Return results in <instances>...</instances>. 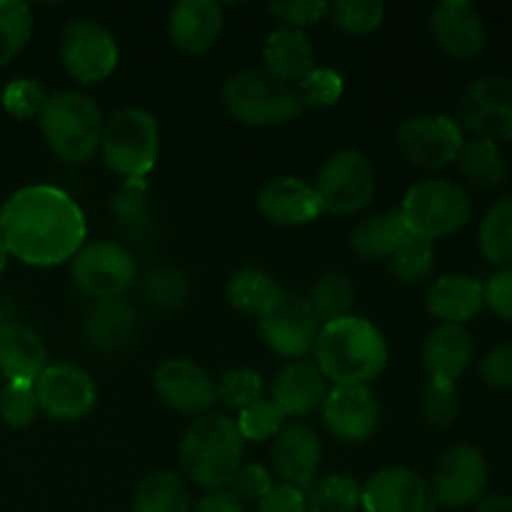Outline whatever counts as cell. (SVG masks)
Instances as JSON below:
<instances>
[{"instance_id":"obj_1","label":"cell","mask_w":512,"mask_h":512,"mask_svg":"<svg viewBox=\"0 0 512 512\" xmlns=\"http://www.w3.org/2000/svg\"><path fill=\"white\" fill-rule=\"evenodd\" d=\"M88 225L80 205L53 185H28L0 208V238L8 255L33 268L70 263L85 245Z\"/></svg>"},{"instance_id":"obj_2","label":"cell","mask_w":512,"mask_h":512,"mask_svg":"<svg viewBox=\"0 0 512 512\" xmlns=\"http://www.w3.org/2000/svg\"><path fill=\"white\" fill-rule=\"evenodd\" d=\"M313 350L315 365L333 385H370L390 360L385 335L360 315L320 325Z\"/></svg>"},{"instance_id":"obj_3","label":"cell","mask_w":512,"mask_h":512,"mask_svg":"<svg viewBox=\"0 0 512 512\" xmlns=\"http://www.w3.org/2000/svg\"><path fill=\"white\" fill-rule=\"evenodd\" d=\"M245 440L233 418L205 413L185 430L180 443V468L185 478L205 490H228L243 465Z\"/></svg>"},{"instance_id":"obj_4","label":"cell","mask_w":512,"mask_h":512,"mask_svg":"<svg viewBox=\"0 0 512 512\" xmlns=\"http://www.w3.org/2000/svg\"><path fill=\"white\" fill-rule=\"evenodd\" d=\"M50 153L68 165H85L100 150L105 118L98 103L78 90H55L38 115Z\"/></svg>"},{"instance_id":"obj_5","label":"cell","mask_w":512,"mask_h":512,"mask_svg":"<svg viewBox=\"0 0 512 512\" xmlns=\"http://www.w3.org/2000/svg\"><path fill=\"white\" fill-rule=\"evenodd\" d=\"M223 108L235 123L248 128L288 125L303 110L295 90L263 68H245L230 75L223 85Z\"/></svg>"},{"instance_id":"obj_6","label":"cell","mask_w":512,"mask_h":512,"mask_svg":"<svg viewBox=\"0 0 512 512\" xmlns=\"http://www.w3.org/2000/svg\"><path fill=\"white\" fill-rule=\"evenodd\" d=\"M98 153L120 178H148L160 155V128L155 115L135 105L115 110L105 120Z\"/></svg>"},{"instance_id":"obj_7","label":"cell","mask_w":512,"mask_h":512,"mask_svg":"<svg viewBox=\"0 0 512 512\" xmlns=\"http://www.w3.org/2000/svg\"><path fill=\"white\" fill-rule=\"evenodd\" d=\"M398 210L408 235L435 243L463 230L473 213V205L468 193L453 180L430 178L415 183L405 193Z\"/></svg>"},{"instance_id":"obj_8","label":"cell","mask_w":512,"mask_h":512,"mask_svg":"<svg viewBox=\"0 0 512 512\" xmlns=\"http://www.w3.org/2000/svg\"><path fill=\"white\" fill-rule=\"evenodd\" d=\"M320 210L328 215H355L375 198V168L355 148L335 150L320 165L313 185Z\"/></svg>"},{"instance_id":"obj_9","label":"cell","mask_w":512,"mask_h":512,"mask_svg":"<svg viewBox=\"0 0 512 512\" xmlns=\"http://www.w3.org/2000/svg\"><path fill=\"white\" fill-rule=\"evenodd\" d=\"M60 60L70 78L78 83H100L118 68V40L98 20L73 18L60 33Z\"/></svg>"},{"instance_id":"obj_10","label":"cell","mask_w":512,"mask_h":512,"mask_svg":"<svg viewBox=\"0 0 512 512\" xmlns=\"http://www.w3.org/2000/svg\"><path fill=\"white\" fill-rule=\"evenodd\" d=\"M400 158L418 170H443L458 160L465 133L450 115H413L395 130Z\"/></svg>"},{"instance_id":"obj_11","label":"cell","mask_w":512,"mask_h":512,"mask_svg":"<svg viewBox=\"0 0 512 512\" xmlns=\"http://www.w3.org/2000/svg\"><path fill=\"white\" fill-rule=\"evenodd\" d=\"M455 123L463 133L485 140H512V78L490 75L460 93Z\"/></svg>"},{"instance_id":"obj_12","label":"cell","mask_w":512,"mask_h":512,"mask_svg":"<svg viewBox=\"0 0 512 512\" xmlns=\"http://www.w3.org/2000/svg\"><path fill=\"white\" fill-rule=\"evenodd\" d=\"M70 275L78 290L93 300L123 298L135 280V258L123 243L95 240L75 253L70 260Z\"/></svg>"},{"instance_id":"obj_13","label":"cell","mask_w":512,"mask_h":512,"mask_svg":"<svg viewBox=\"0 0 512 512\" xmlns=\"http://www.w3.org/2000/svg\"><path fill=\"white\" fill-rule=\"evenodd\" d=\"M258 330L263 343L275 355L295 363V360H303L305 355L313 353L320 323L310 308L308 298L283 290L258 318Z\"/></svg>"},{"instance_id":"obj_14","label":"cell","mask_w":512,"mask_h":512,"mask_svg":"<svg viewBox=\"0 0 512 512\" xmlns=\"http://www.w3.org/2000/svg\"><path fill=\"white\" fill-rule=\"evenodd\" d=\"M33 385L40 410L60 423L83 420L98 400L95 380L73 363H48Z\"/></svg>"},{"instance_id":"obj_15","label":"cell","mask_w":512,"mask_h":512,"mask_svg":"<svg viewBox=\"0 0 512 512\" xmlns=\"http://www.w3.org/2000/svg\"><path fill=\"white\" fill-rule=\"evenodd\" d=\"M430 485L438 505L445 508L475 505L488 488V460L475 445H453L440 455Z\"/></svg>"},{"instance_id":"obj_16","label":"cell","mask_w":512,"mask_h":512,"mask_svg":"<svg viewBox=\"0 0 512 512\" xmlns=\"http://www.w3.org/2000/svg\"><path fill=\"white\" fill-rule=\"evenodd\" d=\"M153 388L170 410L183 415H205L218 403L215 380L203 365L188 358H168L155 368Z\"/></svg>"},{"instance_id":"obj_17","label":"cell","mask_w":512,"mask_h":512,"mask_svg":"<svg viewBox=\"0 0 512 512\" xmlns=\"http://www.w3.org/2000/svg\"><path fill=\"white\" fill-rule=\"evenodd\" d=\"M368 512H438V498L425 475L413 468H383L363 485Z\"/></svg>"},{"instance_id":"obj_18","label":"cell","mask_w":512,"mask_h":512,"mask_svg":"<svg viewBox=\"0 0 512 512\" xmlns=\"http://www.w3.org/2000/svg\"><path fill=\"white\" fill-rule=\"evenodd\" d=\"M320 413L330 433L348 445L365 443L380 423V405L370 385H333Z\"/></svg>"},{"instance_id":"obj_19","label":"cell","mask_w":512,"mask_h":512,"mask_svg":"<svg viewBox=\"0 0 512 512\" xmlns=\"http://www.w3.org/2000/svg\"><path fill=\"white\" fill-rule=\"evenodd\" d=\"M270 455H273L275 473L285 485H293V488L308 493L318 483L323 443H320L318 433L303 420L283 425V430L275 435Z\"/></svg>"},{"instance_id":"obj_20","label":"cell","mask_w":512,"mask_h":512,"mask_svg":"<svg viewBox=\"0 0 512 512\" xmlns=\"http://www.w3.org/2000/svg\"><path fill=\"white\" fill-rule=\"evenodd\" d=\"M430 33L450 58L470 60L488 43L483 18L468 0H445L430 13Z\"/></svg>"},{"instance_id":"obj_21","label":"cell","mask_w":512,"mask_h":512,"mask_svg":"<svg viewBox=\"0 0 512 512\" xmlns=\"http://www.w3.org/2000/svg\"><path fill=\"white\" fill-rule=\"evenodd\" d=\"M223 28L225 10L215 0H180L170 8L168 38L185 55H203L213 50Z\"/></svg>"},{"instance_id":"obj_22","label":"cell","mask_w":512,"mask_h":512,"mask_svg":"<svg viewBox=\"0 0 512 512\" xmlns=\"http://www.w3.org/2000/svg\"><path fill=\"white\" fill-rule=\"evenodd\" d=\"M475 355L473 335L465 325H443L433 328L420 348L425 373L430 375V383L455 385L468 370L470 360Z\"/></svg>"},{"instance_id":"obj_23","label":"cell","mask_w":512,"mask_h":512,"mask_svg":"<svg viewBox=\"0 0 512 512\" xmlns=\"http://www.w3.org/2000/svg\"><path fill=\"white\" fill-rule=\"evenodd\" d=\"M83 335L100 353H120L138 335V310L123 298L93 300L83 313Z\"/></svg>"},{"instance_id":"obj_24","label":"cell","mask_w":512,"mask_h":512,"mask_svg":"<svg viewBox=\"0 0 512 512\" xmlns=\"http://www.w3.org/2000/svg\"><path fill=\"white\" fill-rule=\"evenodd\" d=\"M258 210L268 223L283 228H300L320 218V203L313 185L300 178H275L260 190Z\"/></svg>"},{"instance_id":"obj_25","label":"cell","mask_w":512,"mask_h":512,"mask_svg":"<svg viewBox=\"0 0 512 512\" xmlns=\"http://www.w3.org/2000/svg\"><path fill=\"white\" fill-rule=\"evenodd\" d=\"M328 395V380L315 363L295 360L288 363L273 380V400L285 418H308L323 408Z\"/></svg>"},{"instance_id":"obj_26","label":"cell","mask_w":512,"mask_h":512,"mask_svg":"<svg viewBox=\"0 0 512 512\" xmlns=\"http://www.w3.org/2000/svg\"><path fill=\"white\" fill-rule=\"evenodd\" d=\"M48 368V348L30 325L13 320L0 328V373L8 383H35Z\"/></svg>"},{"instance_id":"obj_27","label":"cell","mask_w":512,"mask_h":512,"mask_svg":"<svg viewBox=\"0 0 512 512\" xmlns=\"http://www.w3.org/2000/svg\"><path fill=\"white\" fill-rule=\"evenodd\" d=\"M425 305L443 325H465L485 308V288L470 275H443L430 285Z\"/></svg>"},{"instance_id":"obj_28","label":"cell","mask_w":512,"mask_h":512,"mask_svg":"<svg viewBox=\"0 0 512 512\" xmlns=\"http://www.w3.org/2000/svg\"><path fill=\"white\" fill-rule=\"evenodd\" d=\"M263 63L265 73L278 78L280 83H298L305 73L315 68L313 43L305 35V30L280 25L265 38Z\"/></svg>"},{"instance_id":"obj_29","label":"cell","mask_w":512,"mask_h":512,"mask_svg":"<svg viewBox=\"0 0 512 512\" xmlns=\"http://www.w3.org/2000/svg\"><path fill=\"white\" fill-rule=\"evenodd\" d=\"M110 218L128 240L148 245L155 235V218L150 208V185L145 178H130L118 185L110 198Z\"/></svg>"},{"instance_id":"obj_30","label":"cell","mask_w":512,"mask_h":512,"mask_svg":"<svg viewBox=\"0 0 512 512\" xmlns=\"http://www.w3.org/2000/svg\"><path fill=\"white\" fill-rule=\"evenodd\" d=\"M408 238L400 210H383L360 220L350 233V248L365 263H388Z\"/></svg>"},{"instance_id":"obj_31","label":"cell","mask_w":512,"mask_h":512,"mask_svg":"<svg viewBox=\"0 0 512 512\" xmlns=\"http://www.w3.org/2000/svg\"><path fill=\"white\" fill-rule=\"evenodd\" d=\"M455 163L463 178L478 190H498L508 180V160L495 140H465Z\"/></svg>"},{"instance_id":"obj_32","label":"cell","mask_w":512,"mask_h":512,"mask_svg":"<svg viewBox=\"0 0 512 512\" xmlns=\"http://www.w3.org/2000/svg\"><path fill=\"white\" fill-rule=\"evenodd\" d=\"M135 512H190V490L178 473L155 470L135 488Z\"/></svg>"},{"instance_id":"obj_33","label":"cell","mask_w":512,"mask_h":512,"mask_svg":"<svg viewBox=\"0 0 512 512\" xmlns=\"http://www.w3.org/2000/svg\"><path fill=\"white\" fill-rule=\"evenodd\" d=\"M320 325L335 323L355 315V285L345 273H325L315 280L313 293L308 298Z\"/></svg>"},{"instance_id":"obj_34","label":"cell","mask_w":512,"mask_h":512,"mask_svg":"<svg viewBox=\"0 0 512 512\" xmlns=\"http://www.w3.org/2000/svg\"><path fill=\"white\" fill-rule=\"evenodd\" d=\"M480 253L500 268H512V193L500 195L480 223Z\"/></svg>"},{"instance_id":"obj_35","label":"cell","mask_w":512,"mask_h":512,"mask_svg":"<svg viewBox=\"0 0 512 512\" xmlns=\"http://www.w3.org/2000/svg\"><path fill=\"white\" fill-rule=\"evenodd\" d=\"M280 293H283L280 285L268 273L255 268H243L233 273L228 280V288H225L228 303L240 313L253 315V318H260Z\"/></svg>"},{"instance_id":"obj_36","label":"cell","mask_w":512,"mask_h":512,"mask_svg":"<svg viewBox=\"0 0 512 512\" xmlns=\"http://www.w3.org/2000/svg\"><path fill=\"white\" fill-rule=\"evenodd\" d=\"M363 485L350 475H328L305 493V512H358Z\"/></svg>"},{"instance_id":"obj_37","label":"cell","mask_w":512,"mask_h":512,"mask_svg":"<svg viewBox=\"0 0 512 512\" xmlns=\"http://www.w3.org/2000/svg\"><path fill=\"white\" fill-rule=\"evenodd\" d=\"M325 20L345 35H370L383 25L385 3L380 0H335L328 3Z\"/></svg>"},{"instance_id":"obj_38","label":"cell","mask_w":512,"mask_h":512,"mask_svg":"<svg viewBox=\"0 0 512 512\" xmlns=\"http://www.w3.org/2000/svg\"><path fill=\"white\" fill-rule=\"evenodd\" d=\"M140 293L155 308L178 310L188 303L190 293H193V285H190V278L180 268L160 265V268H153L145 275L143 285H140Z\"/></svg>"},{"instance_id":"obj_39","label":"cell","mask_w":512,"mask_h":512,"mask_svg":"<svg viewBox=\"0 0 512 512\" xmlns=\"http://www.w3.org/2000/svg\"><path fill=\"white\" fill-rule=\"evenodd\" d=\"M295 98H298L300 108L310 110H328L335 108L340 103L345 93L343 75L333 68H318L315 65L310 73H305L303 78L295 83Z\"/></svg>"},{"instance_id":"obj_40","label":"cell","mask_w":512,"mask_h":512,"mask_svg":"<svg viewBox=\"0 0 512 512\" xmlns=\"http://www.w3.org/2000/svg\"><path fill=\"white\" fill-rule=\"evenodd\" d=\"M33 35V13L18 0H0V68L15 60Z\"/></svg>"},{"instance_id":"obj_41","label":"cell","mask_w":512,"mask_h":512,"mask_svg":"<svg viewBox=\"0 0 512 512\" xmlns=\"http://www.w3.org/2000/svg\"><path fill=\"white\" fill-rule=\"evenodd\" d=\"M390 275L403 285H420L430 278L435 265L433 243L408 235L398 253L388 260Z\"/></svg>"},{"instance_id":"obj_42","label":"cell","mask_w":512,"mask_h":512,"mask_svg":"<svg viewBox=\"0 0 512 512\" xmlns=\"http://www.w3.org/2000/svg\"><path fill=\"white\" fill-rule=\"evenodd\" d=\"M235 425H238L243 440L265 443V440L275 438V435L283 430L285 415H283V410L273 403V400L260 398V400H255L253 405H248V408L240 410Z\"/></svg>"},{"instance_id":"obj_43","label":"cell","mask_w":512,"mask_h":512,"mask_svg":"<svg viewBox=\"0 0 512 512\" xmlns=\"http://www.w3.org/2000/svg\"><path fill=\"white\" fill-rule=\"evenodd\" d=\"M423 420L435 430H450L460 418V398L455 385L430 383L420 400Z\"/></svg>"},{"instance_id":"obj_44","label":"cell","mask_w":512,"mask_h":512,"mask_svg":"<svg viewBox=\"0 0 512 512\" xmlns=\"http://www.w3.org/2000/svg\"><path fill=\"white\" fill-rule=\"evenodd\" d=\"M215 388H218L220 403L228 405L230 410H238V413L248 408V405H253L255 400L263 398V378L248 368L223 373L218 383H215Z\"/></svg>"},{"instance_id":"obj_45","label":"cell","mask_w":512,"mask_h":512,"mask_svg":"<svg viewBox=\"0 0 512 512\" xmlns=\"http://www.w3.org/2000/svg\"><path fill=\"white\" fill-rule=\"evenodd\" d=\"M40 405L33 383H8L0 393V420L10 428H28L38 418Z\"/></svg>"},{"instance_id":"obj_46","label":"cell","mask_w":512,"mask_h":512,"mask_svg":"<svg viewBox=\"0 0 512 512\" xmlns=\"http://www.w3.org/2000/svg\"><path fill=\"white\" fill-rule=\"evenodd\" d=\"M48 93L33 78H18L3 88V108L15 120H33L43 110Z\"/></svg>"},{"instance_id":"obj_47","label":"cell","mask_w":512,"mask_h":512,"mask_svg":"<svg viewBox=\"0 0 512 512\" xmlns=\"http://www.w3.org/2000/svg\"><path fill=\"white\" fill-rule=\"evenodd\" d=\"M268 10L283 23V28L305 30L325 20L328 3H323V0H315V3L313 0H288V3H270Z\"/></svg>"},{"instance_id":"obj_48","label":"cell","mask_w":512,"mask_h":512,"mask_svg":"<svg viewBox=\"0 0 512 512\" xmlns=\"http://www.w3.org/2000/svg\"><path fill=\"white\" fill-rule=\"evenodd\" d=\"M273 478H270L268 468L258 463H243L235 473L233 483H230V493L240 500V503H260L265 495L273 490Z\"/></svg>"},{"instance_id":"obj_49","label":"cell","mask_w":512,"mask_h":512,"mask_svg":"<svg viewBox=\"0 0 512 512\" xmlns=\"http://www.w3.org/2000/svg\"><path fill=\"white\" fill-rule=\"evenodd\" d=\"M480 378L493 390H512V340L495 345L480 360Z\"/></svg>"},{"instance_id":"obj_50","label":"cell","mask_w":512,"mask_h":512,"mask_svg":"<svg viewBox=\"0 0 512 512\" xmlns=\"http://www.w3.org/2000/svg\"><path fill=\"white\" fill-rule=\"evenodd\" d=\"M483 288L485 305H488L498 318L512 320V268L498 270Z\"/></svg>"},{"instance_id":"obj_51","label":"cell","mask_w":512,"mask_h":512,"mask_svg":"<svg viewBox=\"0 0 512 512\" xmlns=\"http://www.w3.org/2000/svg\"><path fill=\"white\" fill-rule=\"evenodd\" d=\"M258 512H305V493L293 485H273V490L258 503Z\"/></svg>"},{"instance_id":"obj_52","label":"cell","mask_w":512,"mask_h":512,"mask_svg":"<svg viewBox=\"0 0 512 512\" xmlns=\"http://www.w3.org/2000/svg\"><path fill=\"white\" fill-rule=\"evenodd\" d=\"M190 512H245V505L230 490H213L203 495Z\"/></svg>"},{"instance_id":"obj_53","label":"cell","mask_w":512,"mask_h":512,"mask_svg":"<svg viewBox=\"0 0 512 512\" xmlns=\"http://www.w3.org/2000/svg\"><path fill=\"white\" fill-rule=\"evenodd\" d=\"M475 512H512V498H503V495L485 498V500H480Z\"/></svg>"},{"instance_id":"obj_54","label":"cell","mask_w":512,"mask_h":512,"mask_svg":"<svg viewBox=\"0 0 512 512\" xmlns=\"http://www.w3.org/2000/svg\"><path fill=\"white\" fill-rule=\"evenodd\" d=\"M15 320V303L8 295H0V328Z\"/></svg>"},{"instance_id":"obj_55","label":"cell","mask_w":512,"mask_h":512,"mask_svg":"<svg viewBox=\"0 0 512 512\" xmlns=\"http://www.w3.org/2000/svg\"><path fill=\"white\" fill-rule=\"evenodd\" d=\"M8 248H5V243H3V238H0V275H3V270H5V265H8Z\"/></svg>"}]
</instances>
